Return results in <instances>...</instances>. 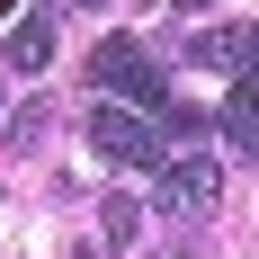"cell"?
<instances>
[{"mask_svg":"<svg viewBox=\"0 0 259 259\" xmlns=\"http://www.w3.org/2000/svg\"><path fill=\"white\" fill-rule=\"evenodd\" d=\"M197 63H214V72L250 80V18H233V27H206V36H197Z\"/></svg>","mask_w":259,"mask_h":259,"instance_id":"cell-4","label":"cell"},{"mask_svg":"<svg viewBox=\"0 0 259 259\" xmlns=\"http://www.w3.org/2000/svg\"><path fill=\"white\" fill-rule=\"evenodd\" d=\"M45 63H54V18H27L9 36V72H45Z\"/></svg>","mask_w":259,"mask_h":259,"instance_id":"cell-6","label":"cell"},{"mask_svg":"<svg viewBox=\"0 0 259 259\" xmlns=\"http://www.w3.org/2000/svg\"><path fill=\"white\" fill-rule=\"evenodd\" d=\"M188 9H197V0H188Z\"/></svg>","mask_w":259,"mask_h":259,"instance_id":"cell-9","label":"cell"},{"mask_svg":"<svg viewBox=\"0 0 259 259\" xmlns=\"http://www.w3.org/2000/svg\"><path fill=\"white\" fill-rule=\"evenodd\" d=\"M161 116H170V134H197V125H206V107H188V99H161Z\"/></svg>","mask_w":259,"mask_h":259,"instance_id":"cell-7","label":"cell"},{"mask_svg":"<svg viewBox=\"0 0 259 259\" xmlns=\"http://www.w3.org/2000/svg\"><path fill=\"white\" fill-rule=\"evenodd\" d=\"M224 143H233V161H250V143H259V107H250V80H233V90H224Z\"/></svg>","mask_w":259,"mask_h":259,"instance_id":"cell-5","label":"cell"},{"mask_svg":"<svg viewBox=\"0 0 259 259\" xmlns=\"http://www.w3.org/2000/svg\"><path fill=\"white\" fill-rule=\"evenodd\" d=\"M80 9H99V0H80Z\"/></svg>","mask_w":259,"mask_h":259,"instance_id":"cell-8","label":"cell"},{"mask_svg":"<svg viewBox=\"0 0 259 259\" xmlns=\"http://www.w3.org/2000/svg\"><path fill=\"white\" fill-rule=\"evenodd\" d=\"M152 206L179 214V224H206L214 206H224V161H152Z\"/></svg>","mask_w":259,"mask_h":259,"instance_id":"cell-2","label":"cell"},{"mask_svg":"<svg viewBox=\"0 0 259 259\" xmlns=\"http://www.w3.org/2000/svg\"><path fill=\"white\" fill-rule=\"evenodd\" d=\"M90 152H107V161H125V170H152L161 161V134L143 125V116H134V107H90Z\"/></svg>","mask_w":259,"mask_h":259,"instance_id":"cell-3","label":"cell"},{"mask_svg":"<svg viewBox=\"0 0 259 259\" xmlns=\"http://www.w3.org/2000/svg\"><path fill=\"white\" fill-rule=\"evenodd\" d=\"M90 90H107L116 107H161V99H170V72H161V54H152V45L107 36V45L90 54Z\"/></svg>","mask_w":259,"mask_h":259,"instance_id":"cell-1","label":"cell"}]
</instances>
